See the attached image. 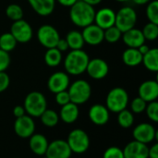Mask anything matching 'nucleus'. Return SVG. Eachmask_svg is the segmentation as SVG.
I'll list each match as a JSON object with an SVG mask.
<instances>
[{
  "instance_id": "a18cd8bd",
  "label": "nucleus",
  "mask_w": 158,
  "mask_h": 158,
  "mask_svg": "<svg viewBox=\"0 0 158 158\" xmlns=\"http://www.w3.org/2000/svg\"><path fill=\"white\" fill-rule=\"evenodd\" d=\"M138 50H139V52L143 56L144 54H146V53L150 50V47H149L147 44H142L140 47H138Z\"/></svg>"
},
{
  "instance_id": "4468645a",
  "label": "nucleus",
  "mask_w": 158,
  "mask_h": 158,
  "mask_svg": "<svg viewBox=\"0 0 158 158\" xmlns=\"http://www.w3.org/2000/svg\"><path fill=\"white\" fill-rule=\"evenodd\" d=\"M71 150L66 141L56 140L48 144L45 152V156L48 158H69Z\"/></svg>"
},
{
  "instance_id": "f03ea898",
  "label": "nucleus",
  "mask_w": 158,
  "mask_h": 158,
  "mask_svg": "<svg viewBox=\"0 0 158 158\" xmlns=\"http://www.w3.org/2000/svg\"><path fill=\"white\" fill-rule=\"evenodd\" d=\"M90 57L82 49L71 50L64 59V68L66 72L72 76H78L86 71Z\"/></svg>"
},
{
  "instance_id": "79ce46f5",
  "label": "nucleus",
  "mask_w": 158,
  "mask_h": 158,
  "mask_svg": "<svg viewBox=\"0 0 158 158\" xmlns=\"http://www.w3.org/2000/svg\"><path fill=\"white\" fill-rule=\"evenodd\" d=\"M25 109L22 106H16L13 109V115L16 117V118H20L25 115Z\"/></svg>"
},
{
  "instance_id": "5701e85b",
  "label": "nucleus",
  "mask_w": 158,
  "mask_h": 158,
  "mask_svg": "<svg viewBox=\"0 0 158 158\" xmlns=\"http://www.w3.org/2000/svg\"><path fill=\"white\" fill-rule=\"evenodd\" d=\"M80 115L79 107L76 104L69 102V104L62 106L59 113V118L65 122L66 124H72L74 123Z\"/></svg>"
},
{
  "instance_id": "393cba45",
  "label": "nucleus",
  "mask_w": 158,
  "mask_h": 158,
  "mask_svg": "<svg viewBox=\"0 0 158 158\" xmlns=\"http://www.w3.org/2000/svg\"><path fill=\"white\" fill-rule=\"evenodd\" d=\"M142 63L146 69L152 72L158 71V49L150 48V50L143 56Z\"/></svg>"
},
{
  "instance_id": "ddd939ff",
  "label": "nucleus",
  "mask_w": 158,
  "mask_h": 158,
  "mask_svg": "<svg viewBox=\"0 0 158 158\" xmlns=\"http://www.w3.org/2000/svg\"><path fill=\"white\" fill-rule=\"evenodd\" d=\"M69 76L67 72L56 71L54 72L47 81V87L53 94L68 90L69 86Z\"/></svg>"
},
{
  "instance_id": "6e6552de",
  "label": "nucleus",
  "mask_w": 158,
  "mask_h": 158,
  "mask_svg": "<svg viewBox=\"0 0 158 158\" xmlns=\"http://www.w3.org/2000/svg\"><path fill=\"white\" fill-rule=\"evenodd\" d=\"M59 39H60L59 32L52 25L49 24L42 25L41 27H39L37 31V40L46 49L56 47Z\"/></svg>"
},
{
  "instance_id": "e433bc0d",
  "label": "nucleus",
  "mask_w": 158,
  "mask_h": 158,
  "mask_svg": "<svg viewBox=\"0 0 158 158\" xmlns=\"http://www.w3.org/2000/svg\"><path fill=\"white\" fill-rule=\"evenodd\" d=\"M103 158H125L124 157V154H123V150L120 149L119 147L117 146H111L109 148H107L104 155Z\"/></svg>"
},
{
  "instance_id": "412c9836",
  "label": "nucleus",
  "mask_w": 158,
  "mask_h": 158,
  "mask_svg": "<svg viewBox=\"0 0 158 158\" xmlns=\"http://www.w3.org/2000/svg\"><path fill=\"white\" fill-rule=\"evenodd\" d=\"M31 7L42 17L51 15L56 7V0H28Z\"/></svg>"
},
{
  "instance_id": "c85d7f7f",
  "label": "nucleus",
  "mask_w": 158,
  "mask_h": 158,
  "mask_svg": "<svg viewBox=\"0 0 158 158\" xmlns=\"http://www.w3.org/2000/svg\"><path fill=\"white\" fill-rule=\"evenodd\" d=\"M17 41L10 32H5L0 35V49L5 52H11L17 45Z\"/></svg>"
},
{
  "instance_id": "a878e982",
  "label": "nucleus",
  "mask_w": 158,
  "mask_h": 158,
  "mask_svg": "<svg viewBox=\"0 0 158 158\" xmlns=\"http://www.w3.org/2000/svg\"><path fill=\"white\" fill-rule=\"evenodd\" d=\"M65 39L69 44V48L71 50L82 49V47L85 44L82 34L79 31H70L69 32H68Z\"/></svg>"
},
{
  "instance_id": "58836bf2",
  "label": "nucleus",
  "mask_w": 158,
  "mask_h": 158,
  "mask_svg": "<svg viewBox=\"0 0 158 158\" xmlns=\"http://www.w3.org/2000/svg\"><path fill=\"white\" fill-rule=\"evenodd\" d=\"M55 94H56V102L60 106H65L70 102V98H69V94L68 93V90L56 93Z\"/></svg>"
},
{
  "instance_id": "bb28decb",
  "label": "nucleus",
  "mask_w": 158,
  "mask_h": 158,
  "mask_svg": "<svg viewBox=\"0 0 158 158\" xmlns=\"http://www.w3.org/2000/svg\"><path fill=\"white\" fill-rule=\"evenodd\" d=\"M44 59L48 67L56 68L61 64L63 56H62V53L59 50H57L56 47H53L47 49V51L44 54Z\"/></svg>"
},
{
  "instance_id": "72a5a7b5",
  "label": "nucleus",
  "mask_w": 158,
  "mask_h": 158,
  "mask_svg": "<svg viewBox=\"0 0 158 158\" xmlns=\"http://www.w3.org/2000/svg\"><path fill=\"white\" fill-rule=\"evenodd\" d=\"M146 17L149 22L158 24V1L151 0L146 7Z\"/></svg>"
},
{
  "instance_id": "39448f33",
  "label": "nucleus",
  "mask_w": 158,
  "mask_h": 158,
  "mask_svg": "<svg viewBox=\"0 0 158 158\" xmlns=\"http://www.w3.org/2000/svg\"><path fill=\"white\" fill-rule=\"evenodd\" d=\"M70 102L77 106L86 103L92 94V87L90 83L85 80H77L68 88Z\"/></svg>"
},
{
  "instance_id": "423d86ee",
  "label": "nucleus",
  "mask_w": 158,
  "mask_h": 158,
  "mask_svg": "<svg viewBox=\"0 0 158 158\" xmlns=\"http://www.w3.org/2000/svg\"><path fill=\"white\" fill-rule=\"evenodd\" d=\"M137 13L133 7L123 6L116 12L115 26L123 33L135 27L137 23Z\"/></svg>"
},
{
  "instance_id": "cd10ccee",
  "label": "nucleus",
  "mask_w": 158,
  "mask_h": 158,
  "mask_svg": "<svg viewBox=\"0 0 158 158\" xmlns=\"http://www.w3.org/2000/svg\"><path fill=\"white\" fill-rule=\"evenodd\" d=\"M40 118H41L42 123L44 126L49 127V128H53V127L56 126L59 121L58 114L56 111H54L52 109H48V108H46L43 112V114L40 116Z\"/></svg>"
},
{
  "instance_id": "1a4fd4ad",
  "label": "nucleus",
  "mask_w": 158,
  "mask_h": 158,
  "mask_svg": "<svg viewBox=\"0 0 158 158\" xmlns=\"http://www.w3.org/2000/svg\"><path fill=\"white\" fill-rule=\"evenodd\" d=\"M9 32L16 39L17 43H20V44H26L30 42L33 35L31 26L28 21L24 19L13 21Z\"/></svg>"
},
{
  "instance_id": "a19ab883",
  "label": "nucleus",
  "mask_w": 158,
  "mask_h": 158,
  "mask_svg": "<svg viewBox=\"0 0 158 158\" xmlns=\"http://www.w3.org/2000/svg\"><path fill=\"white\" fill-rule=\"evenodd\" d=\"M56 48L57 50H59L61 53L66 52V51H68V50L69 49V44H68L66 39H62V38H60V39L58 40V42H57V44H56Z\"/></svg>"
},
{
  "instance_id": "7c9ffc66",
  "label": "nucleus",
  "mask_w": 158,
  "mask_h": 158,
  "mask_svg": "<svg viewBox=\"0 0 158 158\" xmlns=\"http://www.w3.org/2000/svg\"><path fill=\"white\" fill-rule=\"evenodd\" d=\"M6 15L12 21L19 20L23 18V9L18 4H10L6 8Z\"/></svg>"
},
{
  "instance_id": "f8f14e48",
  "label": "nucleus",
  "mask_w": 158,
  "mask_h": 158,
  "mask_svg": "<svg viewBox=\"0 0 158 158\" xmlns=\"http://www.w3.org/2000/svg\"><path fill=\"white\" fill-rule=\"evenodd\" d=\"M35 131V123L31 117L29 115H24L20 118H16L14 123V131L15 133L22 138H30Z\"/></svg>"
},
{
  "instance_id": "3c124183",
  "label": "nucleus",
  "mask_w": 158,
  "mask_h": 158,
  "mask_svg": "<svg viewBox=\"0 0 158 158\" xmlns=\"http://www.w3.org/2000/svg\"><path fill=\"white\" fill-rule=\"evenodd\" d=\"M148 158H149V157H148Z\"/></svg>"
},
{
  "instance_id": "a211bd4d",
  "label": "nucleus",
  "mask_w": 158,
  "mask_h": 158,
  "mask_svg": "<svg viewBox=\"0 0 158 158\" xmlns=\"http://www.w3.org/2000/svg\"><path fill=\"white\" fill-rule=\"evenodd\" d=\"M88 116L91 121L97 126L106 125L108 122L110 117L109 110L106 108V106L100 104H95L92 106V107L89 109Z\"/></svg>"
},
{
  "instance_id": "c756f323",
  "label": "nucleus",
  "mask_w": 158,
  "mask_h": 158,
  "mask_svg": "<svg viewBox=\"0 0 158 158\" xmlns=\"http://www.w3.org/2000/svg\"><path fill=\"white\" fill-rule=\"evenodd\" d=\"M134 116L133 113L127 108L118 113V123L124 129H129L133 125Z\"/></svg>"
},
{
  "instance_id": "473e14b6",
  "label": "nucleus",
  "mask_w": 158,
  "mask_h": 158,
  "mask_svg": "<svg viewBox=\"0 0 158 158\" xmlns=\"http://www.w3.org/2000/svg\"><path fill=\"white\" fill-rule=\"evenodd\" d=\"M142 31L145 40L155 41L158 37V24L153 23V22H148L147 24L144 25Z\"/></svg>"
},
{
  "instance_id": "2f4dec72",
  "label": "nucleus",
  "mask_w": 158,
  "mask_h": 158,
  "mask_svg": "<svg viewBox=\"0 0 158 158\" xmlns=\"http://www.w3.org/2000/svg\"><path fill=\"white\" fill-rule=\"evenodd\" d=\"M122 32L114 25L104 31V40L109 44H115L121 39Z\"/></svg>"
},
{
  "instance_id": "6ab92c4d",
  "label": "nucleus",
  "mask_w": 158,
  "mask_h": 158,
  "mask_svg": "<svg viewBox=\"0 0 158 158\" xmlns=\"http://www.w3.org/2000/svg\"><path fill=\"white\" fill-rule=\"evenodd\" d=\"M149 147L147 144L133 140L123 149L125 158H148Z\"/></svg>"
},
{
  "instance_id": "de8ad7c7",
  "label": "nucleus",
  "mask_w": 158,
  "mask_h": 158,
  "mask_svg": "<svg viewBox=\"0 0 158 158\" xmlns=\"http://www.w3.org/2000/svg\"><path fill=\"white\" fill-rule=\"evenodd\" d=\"M135 5H138V6H143V5H146L148 4L151 0H131Z\"/></svg>"
},
{
  "instance_id": "37998d69",
  "label": "nucleus",
  "mask_w": 158,
  "mask_h": 158,
  "mask_svg": "<svg viewBox=\"0 0 158 158\" xmlns=\"http://www.w3.org/2000/svg\"><path fill=\"white\" fill-rule=\"evenodd\" d=\"M148 157L158 158V143H155L148 150Z\"/></svg>"
},
{
  "instance_id": "4be33fe9",
  "label": "nucleus",
  "mask_w": 158,
  "mask_h": 158,
  "mask_svg": "<svg viewBox=\"0 0 158 158\" xmlns=\"http://www.w3.org/2000/svg\"><path fill=\"white\" fill-rule=\"evenodd\" d=\"M48 141L43 134H32L30 137L29 146L32 153L37 156H44L48 147Z\"/></svg>"
},
{
  "instance_id": "c03bdc74",
  "label": "nucleus",
  "mask_w": 158,
  "mask_h": 158,
  "mask_svg": "<svg viewBox=\"0 0 158 158\" xmlns=\"http://www.w3.org/2000/svg\"><path fill=\"white\" fill-rule=\"evenodd\" d=\"M78 0H56V2H57L58 4H60L63 6H67V7H70L71 6H73Z\"/></svg>"
},
{
  "instance_id": "4c0bfd02",
  "label": "nucleus",
  "mask_w": 158,
  "mask_h": 158,
  "mask_svg": "<svg viewBox=\"0 0 158 158\" xmlns=\"http://www.w3.org/2000/svg\"><path fill=\"white\" fill-rule=\"evenodd\" d=\"M11 63V57L9 53L0 49V72L6 71Z\"/></svg>"
},
{
  "instance_id": "0eeeda50",
  "label": "nucleus",
  "mask_w": 158,
  "mask_h": 158,
  "mask_svg": "<svg viewBox=\"0 0 158 158\" xmlns=\"http://www.w3.org/2000/svg\"><path fill=\"white\" fill-rule=\"evenodd\" d=\"M72 153L84 154L90 146V139L88 134L81 129L71 131L66 141Z\"/></svg>"
},
{
  "instance_id": "7ed1b4c3",
  "label": "nucleus",
  "mask_w": 158,
  "mask_h": 158,
  "mask_svg": "<svg viewBox=\"0 0 158 158\" xmlns=\"http://www.w3.org/2000/svg\"><path fill=\"white\" fill-rule=\"evenodd\" d=\"M23 107L30 117L40 118L43 112L47 108V101L42 93L37 91L31 92L24 99Z\"/></svg>"
},
{
  "instance_id": "8fccbe9b",
  "label": "nucleus",
  "mask_w": 158,
  "mask_h": 158,
  "mask_svg": "<svg viewBox=\"0 0 158 158\" xmlns=\"http://www.w3.org/2000/svg\"><path fill=\"white\" fill-rule=\"evenodd\" d=\"M43 158H48V157H46V156H44V157H43Z\"/></svg>"
},
{
  "instance_id": "49530a36",
  "label": "nucleus",
  "mask_w": 158,
  "mask_h": 158,
  "mask_svg": "<svg viewBox=\"0 0 158 158\" xmlns=\"http://www.w3.org/2000/svg\"><path fill=\"white\" fill-rule=\"evenodd\" d=\"M81 1H83L84 3H86V4H88V5L92 6H94L99 5L103 0H81Z\"/></svg>"
},
{
  "instance_id": "20e7f679",
  "label": "nucleus",
  "mask_w": 158,
  "mask_h": 158,
  "mask_svg": "<svg viewBox=\"0 0 158 158\" xmlns=\"http://www.w3.org/2000/svg\"><path fill=\"white\" fill-rule=\"evenodd\" d=\"M129 104V94L121 87H115L109 91L106 99V108L114 113H118L127 108Z\"/></svg>"
},
{
  "instance_id": "f704fd0d",
  "label": "nucleus",
  "mask_w": 158,
  "mask_h": 158,
  "mask_svg": "<svg viewBox=\"0 0 158 158\" xmlns=\"http://www.w3.org/2000/svg\"><path fill=\"white\" fill-rule=\"evenodd\" d=\"M145 112L150 120L153 122H158V103L156 101L147 103Z\"/></svg>"
},
{
  "instance_id": "dca6fc26",
  "label": "nucleus",
  "mask_w": 158,
  "mask_h": 158,
  "mask_svg": "<svg viewBox=\"0 0 158 158\" xmlns=\"http://www.w3.org/2000/svg\"><path fill=\"white\" fill-rule=\"evenodd\" d=\"M116 12L110 7H102L95 11L94 23L104 31L115 25Z\"/></svg>"
},
{
  "instance_id": "f3484780",
  "label": "nucleus",
  "mask_w": 158,
  "mask_h": 158,
  "mask_svg": "<svg viewBox=\"0 0 158 158\" xmlns=\"http://www.w3.org/2000/svg\"><path fill=\"white\" fill-rule=\"evenodd\" d=\"M139 97L146 103L156 101L158 98V82L155 80H148L143 81L138 90Z\"/></svg>"
},
{
  "instance_id": "aec40b11",
  "label": "nucleus",
  "mask_w": 158,
  "mask_h": 158,
  "mask_svg": "<svg viewBox=\"0 0 158 158\" xmlns=\"http://www.w3.org/2000/svg\"><path fill=\"white\" fill-rule=\"evenodd\" d=\"M121 38L123 40V43L130 48H138L145 43V39L142 30L135 27L123 32Z\"/></svg>"
},
{
  "instance_id": "09e8293b",
  "label": "nucleus",
  "mask_w": 158,
  "mask_h": 158,
  "mask_svg": "<svg viewBox=\"0 0 158 158\" xmlns=\"http://www.w3.org/2000/svg\"><path fill=\"white\" fill-rule=\"evenodd\" d=\"M117 2H119V3H126V2H129L131 0H116Z\"/></svg>"
},
{
  "instance_id": "9d476101",
  "label": "nucleus",
  "mask_w": 158,
  "mask_h": 158,
  "mask_svg": "<svg viewBox=\"0 0 158 158\" xmlns=\"http://www.w3.org/2000/svg\"><path fill=\"white\" fill-rule=\"evenodd\" d=\"M132 136L135 141L144 144H148L154 140H158V132L150 123L138 124L132 131Z\"/></svg>"
},
{
  "instance_id": "b1692460",
  "label": "nucleus",
  "mask_w": 158,
  "mask_h": 158,
  "mask_svg": "<svg viewBox=\"0 0 158 158\" xmlns=\"http://www.w3.org/2000/svg\"><path fill=\"white\" fill-rule=\"evenodd\" d=\"M122 61L128 67H137L142 64L143 55L139 52L138 48L128 47L122 53Z\"/></svg>"
},
{
  "instance_id": "9b49d317",
  "label": "nucleus",
  "mask_w": 158,
  "mask_h": 158,
  "mask_svg": "<svg viewBox=\"0 0 158 158\" xmlns=\"http://www.w3.org/2000/svg\"><path fill=\"white\" fill-rule=\"evenodd\" d=\"M85 72L94 80H102L108 75L109 66L103 58H93L89 60Z\"/></svg>"
},
{
  "instance_id": "c9c22d12",
  "label": "nucleus",
  "mask_w": 158,
  "mask_h": 158,
  "mask_svg": "<svg viewBox=\"0 0 158 158\" xmlns=\"http://www.w3.org/2000/svg\"><path fill=\"white\" fill-rule=\"evenodd\" d=\"M146 106H147V103L139 96L134 98L131 103V108L132 113L134 114H141L143 111H145Z\"/></svg>"
},
{
  "instance_id": "f257e3e1",
  "label": "nucleus",
  "mask_w": 158,
  "mask_h": 158,
  "mask_svg": "<svg viewBox=\"0 0 158 158\" xmlns=\"http://www.w3.org/2000/svg\"><path fill=\"white\" fill-rule=\"evenodd\" d=\"M94 7L81 0H78L70 6L69 9V18L71 22L80 28H84L94 23Z\"/></svg>"
},
{
  "instance_id": "ea45409f",
  "label": "nucleus",
  "mask_w": 158,
  "mask_h": 158,
  "mask_svg": "<svg viewBox=\"0 0 158 158\" xmlns=\"http://www.w3.org/2000/svg\"><path fill=\"white\" fill-rule=\"evenodd\" d=\"M10 84V78L6 71L0 72V93L5 92Z\"/></svg>"
},
{
  "instance_id": "2eb2a0df",
  "label": "nucleus",
  "mask_w": 158,
  "mask_h": 158,
  "mask_svg": "<svg viewBox=\"0 0 158 158\" xmlns=\"http://www.w3.org/2000/svg\"><path fill=\"white\" fill-rule=\"evenodd\" d=\"M82 29L81 34L85 44L92 46H96L104 41V30L96 24L92 23Z\"/></svg>"
}]
</instances>
